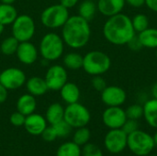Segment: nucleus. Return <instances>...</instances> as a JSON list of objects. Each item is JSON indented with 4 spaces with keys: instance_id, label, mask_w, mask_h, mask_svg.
I'll return each mask as SVG.
<instances>
[{
    "instance_id": "obj_21",
    "label": "nucleus",
    "mask_w": 157,
    "mask_h": 156,
    "mask_svg": "<svg viewBox=\"0 0 157 156\" xmlns=\"http://www.w3.org/2000/svg\"><path fill=\"white\" fill-rule=\"evenodd\" d=\"M137 37L143 48H147V49H156L157 48L156 28L149 27L146 29L137 33Z\"/></svg>"
},
{
    "instance_id": "obj_10",
    "label": "nucleus",
    "mask_w": 157,
    "mask_h": 156,
    "mask_svg": "<svg viewBox=\"0 0 157 156\" xmlns=\"http://www.w3.org/2000/svg\"><path fill=\"white\" fill-rule=\"evenodd\" d=\"M26 81V74L19 68L9 67L0 73V84L7 90H17L23 86Z\"/></svg>"
},
{
    "instance_id": "obj_28",
    "label": "nucleus",
    "mask_w": 157,
    "mask_h": 156,
    "mask_svg": "<svg viewBox=\"0 0 157 156\" xmlns=\"http://www.w3.org/2000/svg\"><path fill=\"white\" fill-rule=\"evenodd\" d=\"M91 138V132L88 128L86 127H81L77 128L76 131L74 133L73 137V142L76 143L79 146H84L87 143H89V140Z\"/></svg>"
},
{
    "instance_id": "obj_23",
    "label": "nucleus",
    "mask_w": 157,
    "mask_h": 156,
    "mask_svg": "<svg viewBox=\"0 0 157 156\" xmlns=\"http://www.w3.org/2000/svg\"><path fill=\"white\" fill-rule=\"evenodd\" d=\"M18 16L16 7L13 5L0 3V23L7 26L12 25Z\"/></svg>"
},
{
    "instance_id": "obj_8",
    "label": "nucleus",
    "mask_w": 157,
    "mask_h": 156,
    "mask_svg": "<svg viewBox=\"0 0 157 156\" xmlns=\"http://www.w3.org/2000/svg\"><path fill=\"white\" fill-rule=\"evenodd\" d=\"M35 30V21L27 14L18 15L12 23V36L15 37L19 42L29 41L33 38Z\"/></svg>"
},
{
    "instance_id": "obj_22",
    "label": "nucleus",
    "mask_w": 157,
    "mask_h": 156,
    "mask_svg": "<svg viewBox=\"0 0 157 156\" xmlns=\"http://www.w3.org/2000/svg\"><path fill=\"white\" fill-rule=\"evenodd\" d=\"M64 117V108L59 103L51 104L45 114V119L50 125H54L55 123L63 120Z\"/></svg>"
},
{
    "instance_id": "obj_9",
    "label": "nucleus",
    "mask_w": 157,
    "mask_h": 156,
    "mask_svg": "<svg viewBox=\"0 0 157 156\" xmlns=\"http://www.w3.org/2000/svg\"><path fill=\"white\" fill-rule=\"evenodd\" d=\"M128 135L121 129L109 130L104 138L106 150L112 154H121L127 148Z\"/></svg>"
},
{
    "instance_id": "obj_13",
    "label": "nucleus",
    "mask_w": 157,
    "mask_h": 156,
    "mask_svg": "<svg viewBox=\"0 0 157 156\" xmlns=\"http://www.w3.org/2000/svg\"><path fill=\"white\" fill-rule=\"evenodd\" d=\"M100 93L101 100L107 107H121L127 99L126 91L119 86H107Z\"/></svg>"
},
{
    "instance_id": "obj_43",
    "label": "nucleus",
    "mask_w": 157,
    "mask_h": 156,
    "mask_svg": "<svg viewBox=\"0 0 157 156\" xmlns=\"http://www.w3.org/2000/svg\"><path fill=\"white\" fill-rule=\"evenodd\" d=\"M16 0H0L1 3L3 4H8V5H13Z\"/></svg>"
},
{
    "instance_id": "obj_14",
    "label": "nucleus",
    "mask_w": 157,
    "mask_h": 156,
    "mask_svg": "<svg viewBox=\"0 0 157 156\" xmlns=\"http://www.w3.org/2000/svg\"><path fill=\"white\" fill-rule=\"evenodd\" d=\"M16 55L21 63L25 65H30L37 61L39 51L37 50L36 46L32 42L22 41L19 42L18 44V47L16 51Z\"/></svg>"
},
{
    "instance_id": "obj_40",
    "label": "nucleus",
    "mask_w": 157,
    "mask_h": 156,
    "mask_svg": "<svg viewBox=\"0 0 157 156\" xmlns=\"http://www.w3.org/2000/svg\"><path fill=\"white\" fill-rule=\"evenodd\" d=\"M7 97H8V90L3 85L0 84V104L6 102Z\"/></svg>"
},
{
    "instance_id": "obj_26",
    "label": "nucleus",
    "mask_w": 157,
    "mask_h": 156,
    "mask_svg": "<svg viewBox=\"0 0 157 156\" xmlns=\"http://www.w3.org/2000/svg\"><path fill=\"white\" fill-rule=\"evenodd\" d=\"M81 146L72 142L63 143L59 146L56 152V156H81Z\"/></svg>"
},
{
    "instance_id": "obj_17",
    "label": "nucleus",
    "mask_w": 157,
    "mask_h": 156,
    "mask_svg": "<svg viewBox=\"0 0 157 156\" xmlns=\"http://www.w3.org/2000/svg\"><path fill=\"white\" fill-rule=\"evenodd\" d=\"M25 85H26L28 93L34 97L43 96L49 90L47 84L45 82V79L40 76H32L27 79Z\"/></svg>"
},
{
    "instance_id": "obj_30",
    "label": "nucleus",
    "mask_w": 157,
    "mask_h": 156,
    "mask_svg": "<svg viewBox=\"0 0 157 156\" xmlns=\"http://www.w3.org/2000/svg\"><path fill=\"white\" fill-rule=\"evenodd\" d=\"M125 112L127 119L138 120L144 116V108L140 104H132L125 109Z\"/></svg>"
},
{
    "instance_id": "obj_20",
    "label": "nucleus",
    "mask_w": 157,
    "mask_h": 156,
    "mask_svg": "<svg viewBox=\"0 0 157 156\" xmlns=\"http://www.w3.org/2000/svg\"><path fill=\"white\" fill-rule=\"evenodd\" d=\"M144 108V118L146 121V123L157 130V99L156 98H151L143 106Z\"/></svg>"
},
{
    "instance_id": "obj_12",
    "label": "nucleus",
    "mask_w": 157,
    "mask_h": 156,
    "mask_svg": "<svg viewBox=\"0 0 157 156\" xmlns=\"http://www.w3.org/2000/svg\"><path fill=\"white\" fill-rule=\"evenodd\" d=\"M126 120V112L121 107H108L103 111L102 121L109 130L121 129Z\"/></svg>"
},
{
    "instance_id": "obj_2",
    "label": "nucleus",
    "mask_w": 157,
    "mask_h": 156,
    "mask_svg": "<svg viewBox=\"0 0 157 156\" xmlns=\"http://www.w3.org/2000/svg\"><path fill=\"white\" fill-rule=\"evenodd\" d=\"M91 28L89 21L79 15L70 16L62 27V38L68 47L78 50L84 48L90 40Z\"/></svg>"
},
{
    "instance_id": "obj_39",
    "label": "nucleus",
    "mask_w": 157,
    "mask_h": 156,
    "mask_svg": "<svg viewBox=\"0 0 157 156\" xmlns=\"http://www.w3.org/2000/svg\"><path fill=\"white\" fill-rule=\"evenodd\" d=\"M78 2L79 0H60V4L64 7H66L67 9L73 8L78 4Z\"/></svg>"
},
{
    "instance_id": "obj_24",
    "label": "nucleus",
    "mask_w": 157,
    "mask_h": 156,
    "mask_svg": "<svg viewBox=\"0 0 157 156\" xmlns=\"http://www.w3.org/2000/svg\"><path fill=\"white\" fill-rule=\"evenodd\" d=\"M97 11V3H95L93 0H84L78 6V15L87 21H90L94 18Z\"/></svg>"
},
{
    "instance_id": "obj_36",
    "label": "nucleus",
    "mask_w": 157,
    "mask_h": 156,
    "mask_svg": "<svg viewBox=\"0 0 157 156\" xmlns=\"http://www.w3.org/2000/svg\"><path fill=\"white\" fill-rule=\"evenodd\" d=\"M41 137H42V139L44 141L49 142V143L53 142V141H55L58 138L57 133H56V131H55V130H54L52 125L47 126L45 128V130L41 133Z\"/></svg>"
},
{
    "instance_id": "obj_38",
    "label": "nucleus",
    "mask_w": 157,
    "mask_h": 156,
    "mask_svg": "<svg viewBox=\"0 0 157 156\" xmlns=\"http://www.w3.org/2000/svg\"><path fill=\"white\" fill-rule=\"evenodd\" d=\"M125 3L132 7L140 8L145 6V0H125Z\"/></svg>"
},
{
    "instance_id": "obj_7",
    "label": "nucleus",
    "mask_w": 157,
    "mask_h": 156,
    "mask_svg": "<svg viewBox=\"0 0 157 156\" xmlns=\"http://www.w3.org/2000/svg\"><path fill=\"white\" fill-rule=\"evenodd\" d=\"M63 120L75 129L86 127L90 120L91 114L88 108L83 104L76 102L73 104H68L64 108Z\"/></svg>"
},
{
    "instance_id": "obj_16",
    "label": "nucleus",
    "mask_w": 157,
    "mask_h": 156,
    "mask_svg": "<svg viewBox=\"0 0 157 156\" xmlns=\"http://www.w3.org/2000/svg\"><path fill=\"white\" fill-rule=\"evenodd\" d=\"M125 5V0H98L97 2L98 11L107 17L121 13Z\"/></svg>"
},
{
    "instance_id": "obj_27",
    "label": "nucleus",
    "mask_w": 157,
    "mask_h": 156,
    "mask_svg": "<svg viewBox=\"0 0 157 156\" xmlns=\"http://www.w3.org/2000/svg\"><path fill=\"white\" fill-rule=\"evenodd\" d=\"M19 41L13 36L6 38L0 44V51L4 55L11 56L16 54L17 49L18 47Z\"/></svg>"
},
{
    "instance_id": "obj_42",
    "label": "nucleus",
    "mask_w": 157,
    "mask_h": 156,
    "mask_svg": "<svg viewBox=\"0 0 157 156\" xmlns=\"http://www.w3.org/2000/svg\"><path fill=\"white\" fill-rule=\"evenodd\" d=\"M151 93H152L153 97L157 99V81L154 84V86H153V87L151 89Z\"/></svg>"
},
{
    "instance_id": "obj_41",
    "label": "nucleus",
    "mask_w": 157,
    "mask_h": 156,
    "mask_svg": "<svg viewBox=\"0 0 157 156\" xmlns=\"http://www.w3.org/2000/svg\"><path fill=\"white\" fill-rule=\"evenodd\" d=\"M145 6L151 11L157 13V0H145Z\"/></svg>"
},
{
    "instance_id": "obj_33",
    "label": "nucleus",
    "mask_w": 157,
    "mask_h": 156,
    "mask_svg": "<svg viewBox=\"0 0 157 156\" xmlns=\"http://www.w3.org/2000/svg\"><path fill=\"white\" fill-rule=\"evenodd\" d=\"M91 85L96 91L102 92L107 87V82L101 75H95L91 80Z\"/></svg>"
},
{
    "instance_id": "obj_47",
    "label": "nucleus",
    "mask_w": 157,
    "mask_h": 156,
    "mask_svg": "<svg viewBox=\"0 0 157 156\" xmlns=\"http://www.w3.org/2000/svg\"><path fill=\"white\" fill-rule=\"evenodd\" d=\"M155 57H156V59H157V48L155 49Z\"/></svg>"
},
{
    "instance_id": "obj_19",
    "label": "nucleus",
    "mask_w": 157,
    "mask_h": 156,
    "mask_svg": "<svg viewBox=\"0 0 157 156\" xmlns=\"http://www.w3.org/2000/svg\"><path fill=\"white\" fill-rule=\"evenodd\" d=\"M60 95L62 99L68 105L78 102L81 93L77 85L72 82H66L60 89Z\"/></svg>"
},
{
    "instance_id": "obj_1",
    "label": "nucleus",
    "mask_w": 157,
    "mask_h": 156,
    "mask_svg": "<svg viewBox=\"0 0 157 156\" xmlns=\"http://www.w3.org/2000/svg\"><path fill=\"white\" fill-rule=\"evenodd\" d=\"M102 33L108 42L116 46L127 45L136 35L132 18L123 13L108 17L103 25Z\"/></svg>"
},
{
    "instance_id": "obj_37",
    "label": "nucleus",
    "mask_w": 157,
    "mask_h": 156,
    "mask_svg": "<svg viewBox=\"0 0 157 156\" xmlns=\"http://www.w3.org/2000/svg\"><path fill=\"white\" fill-rule=\"evenodd\" d=\"M127 46L129 47V49L132 51H139L141 49H143V46L137 37V35H135L128 43H127Z\"/></svg>"
},
{
    "instance_id": "obj_46",
    "label": "nucleus",
    "mask_w": 157,
    "mask_h": 156,
    "mask_svg": "<svg viewBox=\"0 0 157 156\" xmlns=\"http://www.w3.org/2000/svg\"><path fill=\"white\" fill-rule=\"evenodd\" d=\"M146 156H157L156 154H148V155H146Z\"/></svg>"
},
{
    "instance_id": "obj_5",
    "label": "nucleus",
    "mask_w": 157,
    "mask_h": 156,
    "mask_svg": "<svg viewBox=\"0 0 157 156\" xmlns=\"http://www.w3.org/2000/svg\"><path fill=\"white\" fill-rule=\"evenodd\" d=\"M127 147L132 154L136 156L150 154L155 147L154 138L146 131L137 130L128 135Z\"/></svg>"
},
{
    "instance_id": "obj_4",
    "label": "nucleus",
    "mask_w": 157,
    "mask_h": 156,
    "mask_svg": "<svg viewBox=\"0 0 157 156\" xmlns=\"http://www.w3.org/2000/svg\"><path fill=\"white\" fill-rule=\"evenodd\" d=\"M64 45L62 36L55 32H49L41 38L39 45V52L42 59L48 62L56 61L63 55Z\"/></svg>"
},
{
    "instance_id": "obj_18",
    "label": "nucleus",
    "mask_w": 157,
    "mask_h": 156,
    "mask_svg": "<svg viewBox=\"0 0 157 156\" xmlns=\"http://www.w3.org/2000/svg\"><path fill=\"white\" fill-rule=\"evenodd\" d=\"M37 108L36 97L27 93L20 96L17 101V110L25 116L35 112Z\"/></svg>"
},
{
    "instance_id": "obj_31",
    "label": "nucleus",
    "mask_w": 157,
    "mask_h": 156,
    "mask_svg": "<svg viewBox=\"0 0 157 156\" xmlns=\"http://www.w3.org/2000/svg\"><path fill=\"white\" fill-rule=\"evenodd\" d=\"M52 126H53V128H54V130H55V131L57 133V136L59 138H65V137H67L71 133L72 129H73L64 120L55 123Z\"/></svg>"
},
{
    "instance_id": "obj_11",
    "label": "nucleus",
    "mask_w": 157,
    "mask_h": 156,
    "mask_svg": "<svg viewBox=\"0 0 157 156\" xmlns=\"http://www.w3.org/2000/svg\"><path fill=\"white\" fill-rule=\"evenodd\" d=\"M44 79L49 90L60 91L63 85L68 82L67 69L60 64L52 65L48 68Z\"/></svg>"
},
{
    "instance_id": "obj_45",
    "label": "nucleus",
    "mask_w": 157,
    "mask_h": 156,
    "mask_svg": "<svg viewBox=\"0 0 157 156\" xmlns=\"http://www.w3.org/2000/svg\"><path fill=\"white\" fill-rule=\"evenodd\" d=\"M153 138H154V142H155V145H157V131L155 132V134H154Z\"/></svg>"
},
{
    "instance_id": "obj_44",
    "label": "nucleus",
    "mask_w": 157,
    "mask_h": 156,
    "mask_svg": "<svg viewBox=\"0 0 157 156\" xmlns=\"http://www.w3.org/2000/svg\"><path fill=\"white\" fill-rule=\"evenodd\" d=\"M5 25H3V24H1L0 23V35H2L3 34V32H4V30H5Z\"/></svg>"
},
{
    "instance_id": "obj_34",
    "label": "nucleus",
    "mask_w": 157,
    "mask_h": 156,
    "mask_svg": "<svg viewBox=\"0 0 157 156\" xmlns=\"http://www.w3.org/2000/svg\"><path fill=\"white\" fill-rule=\"evenodd\" d=\"M25 120H26V116L23 115L22 113L18 112L17 110L16 112H13V113L10 115V118H9L10 123H11L13 126H15V127H21V126H24Z\"/></svg>"
},
{
    "instance_id": "obj_35",
    "label": "nucleus",
    "mask_w": 157,
    "mask_h": 156,
    "mask_svg": "<svg viewBox=\"0 0 157 156\" xmlns=\"http://www.w3.org/2000/svg\"><path fill=\"white\" fill-rule=\"evenodd\" d=\"M121 130L127 134H131L132 132H134L135 131L139 130V124L138 121L135 120H131V119H127V120L125 121V123L123 124V126L121 127Z\"/></svg>"
},
{
    "instance_id": "obj_3",
    "label": "nucleus",
    "mask_w": 157,
    "mask_h": 156,
    "mask_svg": "<svg viewBox=\"0 0 157 156\" xmlns=\"http://www.w3.org/2000/svg\"><path fill=\"white\" fill-rule=\"evenodd\" d=\"M111 67L110 57L102 51H88L83 57V69L92 76L102 75Z\"/></svg>"
},
{
    "instance_id": "obj_32",
    "label": "nucleus",
    "mask_w": 157,
    "mask_h": 156,
    "mask_svg": "<svg viewBox=\"0 0 157 156\" xmlns=\"http://www.w3.org/2000/svg\"><path fill=\"white\" fill-rule=\"evenodd\" d=\"M81 156H104L101 149L94 143H87L82 148Z\"/></svg>"
},
{
    "instance_id": "obj_25",
    "label": "nucleus",
    "mask_w": 157,
    "mask_h": 156,
    "mask_svg": "<svg viewBox=\"0 0 157 156\" xmlns=\"http://www.w3.org/2000/svg\"><path fill=\"white\" fill-rule=\"evenodd\" d=\"M83 57L78 52H69L63 59V66L73 71L79 70L83 67Z\"/></svg>"
},
{
    "instance_id": "obj_6",
    "label": "nucleus",
    "mask_w": 157,
    "mask_h": 156,
    "mask_svg": "<svg viewBox=\"0 0 157 156\" xmlns=\"http://www.w3.org/2000/svg\"><path fill=\"white\" fill-rule=\"evenodd\" d=\"M69 9L61 4L47 6L40 14L41 24L48 29L62 28L69 18Z\"/></svg>"
},
{
    "instance_id": "obj_15",
    "label": "nucleus",
    "mask_w": 157,
    "mask_h": 156,
    "mask_svg": "<svg viewBox=\"0 0 157 156\" xmlns=\"http://www.w3.org/2000/svg\"><path fill=\"white\" fill-rule=\"evenodd\" d=\"M47 120L46 119L37 113H32L30 115L26 116L25 123H24V128L31 135H41L42 131L45 130L47 127Z\"/></svg>"
},
{
    "instance_id": "obj_29",
    "label": "nucleus",
    "mask_w": 157,
    "mask_h": 156,
    "mask_svg": "<svg viewBox=\"0 0 157 156\" xmlns=\"http://www.w3.org/2000/svg\"><path fill=\"white\" fill-rule=\"evenodd\" d=\"M132 27L135 30L136 33H139L144 29H146L147 28H149V17L144 14V13H138L136 15H134V17L132 18Z\"/></svg>"
}]
</instances>
